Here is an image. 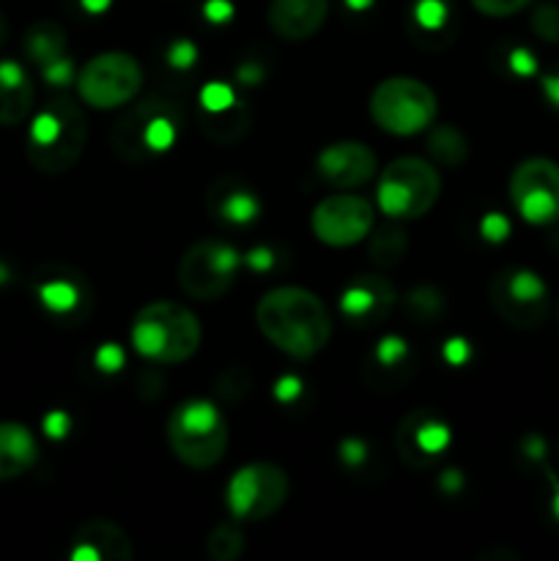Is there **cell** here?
Wrapping results in <instances>:
<instances>
[{"mask_svg":"<svg viewBox=\"0 0 559 561\" xmlns=\"http://www.w3.org/2000/svg\"><path fill=\"white\" fill-rule=\"evenodd\" d=\"M427 157L442 168H460L469 159V140L464 131L453 124H438L433 126L431 135L425 140Z\"/></svg>","mask_w":559,"mask_h":561,"instance_id":"d4e9b609","label":"cell"},{"mask_svg":"<svg viewBox=\"0 0 559 561\" xmlns=\"http://www.w3.org/2000/svg\"><path fill=\"white\" fill-rule=\"evenodd\" d=\"M551 507H554V515H557V518H559V491H557V496H554Z\"/></svg>","mask_w":559,"mask_h":561,"instance_id":"db71d44e","label":"cell"},{"mask_svg":"<svg viewBox=\"0 0 559 561\" xmlns=\"http://www.w3.org/2000/svg\"><path fill=\"white\" fill-rule=\"evenodd\" d=\"M22 49H25L27 60L42 69V66L69 55V36H66L64 27L53 20L33 22V25L27 27L25 38H22Z\"/></svg>","mask_w":559,"mask_h":561,"instance_id":"cb8c5ba5","label":"cell"},{"mask_svg":"<svg viewBox=\"0 0 559 561\" xmlns=\"http://www.w3.org/2000/svg\"><path fill=\"white\" fill-rule=\"evenodd\" d=\"M255 327L280 354L307 362L321 354L334 332V321L321 296L301 285L266 290L255 305Z\"/></svg>","mask_w":559,"mask_h":561,"instance_id":"6da1fadb","label":"cell"},{"mask_svg":"<svg viewBox=\"0 0 559 561\" xmlns=\"http://www.w3.org/2000/svg\"><path fill=\"white\" fill-rule=\"evenodd\" d=\"M345 5H349L351 11H367L373 5V0H345Z\"/></svg>","mask_w":559,"mask_h":561,"instance_id":"f907efd6","label":"cell"},{"mask_svg":"<svg viewBox=\"0 0 559 561\" xmlns=\"http://www.w3.org/2000/svg\"><path fill=\"white\" fill-rule=\"evenodd\" d=\"M129 343L153 365H184L203 343V327L190 307L179 301H151L140 307L129 327Z\"/></svg>","mask_w":559,"mask_h":561,"instance_id":"277c9868","label":"cell"},{"mask_svg":"<svg viewBox=\"0 0 559 561\" xmlns=\"http://www.w3.org/2000/svg\"><path fill=\"white\" fill-rule=\"evenodd\" d=\"M316 170L334 190H360L378 175V157L360 140L329 142L318 151Z\"/></svg>","mask_w":559,"mask_h":561,"instance_id":"9a60e30c","label":"cell"},{"mask_svg":"<svg viewBox=\"0 0 559 561\" xmlns=\"http://www.w3.org/2000/svg\"><path fill=\"white\" fill-rule=\"evenodd\" d=\"M373 124L395 137H411L427 131L438 115V96L427 82L417 77H387L370 93Z\"/></svg>","mask_w":559,"mask_h":561,"instance_id":"52a82bcc","label":"cell"},{"mask_svg":"<svg viewBox=\"0 0 559 561\" xmlns=\"http://www.w3.org/2000/svg\"><path fill=\"white\" fill-rule=\"evenodd\" d=\"M140 60L124 49H107L82 64L77 71V93L93 110H121L135 102L142 91Z\"/></svg>","mask_w":559,"mask_h":561,"instance_id":"ba28073f","label":"cell"},{"mask_svg":"<svg viewBox=\"0 0 559 561\" xmlns=\"http://www.w3.org/2000/svg\"><path fill=\"white\" fill-rule=\"evenodd\" d=\"M244 255L223 239L192 244L179 261V285L195 301H219L236 283Z\"/></svg>","mask_w":559,"mask_h":561,"instance_id":"30bf717a","label":"cell"},{"mask_svg":"<svg viewBox=\"0 0 559 561\" xmlns=\"http://www.w3.org/2000/svg\"><path fill=\"white\" fill-rule=\"evenodd\" d=\"M482 16H493V20H504V16H513L518 11H524L532 0H469Z\"/></svg>","mask_w":559,"mask_h":561,"instance_id":"74e56055","label":"cell"},{"mask_svg":"<svg viewBox=\"0 0 559 561\" xmlns=\"http://www.w3.org/2000/svg\"><path fill=\"white\" fill-rule=\"evenodd\" d=\"M126 365V351L121 343H102L96 348V354H93V367H96L99 373H104V376H115V373L124 370Z\"/></svg>","mask_w":559,"mask_h":561,"instance_id":"d590c367","label":"cell"},{"mask_svg":"<svg viewBox=\"0 0 559 561\" xmlns=\"http://www.w3.org/2000/svg\"><path fill=\"white\" fill-rule=\"evenodd\" d=\"M247 537L241 531L239 520H225V524L214 526L206 537V557L212 561H239L244 557Z\"/></svg>","mask_w":559,"mask_h":561,"instance_id":"83f0119b","label":"cell"},{"mask_svg":"<svg viewBox=\"0 0 559 561\" xmlns=\"http://www.w3.org/2000/svg\"><path fill=\"white\" fill-rule=\"evenodd\" d=\"M197 55H201V49H197V44L192 38H173L168 44V49H164V60L175 71L192 69L197 64Z\"/></svg>","mask_w":559,"mask_h":561,"instance_id":"836d02e7","label":"cell"},{"mask_svg":"<svg viewBox=\"0 0 559 561\" xmlns=\"http://www.w3.org/2000/svg\"><path fill=\"white\" fill-rule=\"evenodd\" d=\"M507 195L524 222H559V162L548 157H529L518 162L510 173Z\"/></svg>","mask_w":559,"mask_h":561,"instance_id":"7c38bea8","label":"cell"},{"mask_svg":"<svg viewBox=\"0 0 559 561\" xmlns=\"http://www.w3.org/2000/svg\"><path fill=\"white\" fill-rule=\"evenodd\" d=\"M36 88L25 66L14 58H0V126H16L33 113Z\"/></svg>","mask_w":559,"mask_h":561,"instance_id":"44dd1931","label":"cell"},{"mask_svg":"<svg viewBox=\"0 0 559 561\" xmlns=\"http://www.w3.org/2000/svg\"><path fill=\"white\" fill-rule=\"evenodd\" d=\"M449 5L444 0H417L411 9V20H414L417 33H427V36H442L449 31Z\"/></svg>","mask_w":559,"mask_h":561,"instance_id":"f1b7e54d","label":"cell"},{"mask_svg":"<svg viewBox=\"0 0 559 561\" xmlns=\"http://www.w3.org/2000/svg\"><path fill=\"white\" fill-rule=\"evenodd\" d=\"M491 307L504 323L515 329H537L551 312L546 279L524 266L502 268L488 285Z\"/></svg>","mask_w":559,"mask_h":561,"instance_id":"8fae6325","label":"cell"},{"mask_svg":"<svg viewBox=\"0 0 559 561\" xmlns=\"http://www.w3.org/2000/svg\"><path fill=\"white\" fill-rule=\"evenodd\" d=\"M272 394H274V400H277V403L294 405L296 400L305 394V381H301L296 373H285V376H280L277 381H274Z\"/></svg>","mask_w":559,"mask_h":561,"instance_id":"f35d334b","label":"cell"},{"mask_svg":"<svg viewBox=\"0 0 559 561\" xmlns=\"http://www.w3.org/2000/svg\"><path fill=\"white\" fill-rule=\"evenodd\" d=\"M5 283H11V268L0 261V285H5Z\"/></svg>","mask_w":559,"mask_h":561,"instance_id":"816d5d0a","label":"cell"},{"mask_svg":"<svg viewBox=\"0 0 559 561\" xmlns=\"http://www.w3.org/2000/svg\"><path fill=\"white\" fill-rule=\"evenodd\" d=\"M244 266L252 268L258 274H269L277 266V255H274L272 247H252L244 255Z\"/></svg>","mask_w":559,"mask_h":561,"instance_id":"7bdbcfd3","label":"cell"},{"mask_svg":"<svg viewBox=\"0 0 559 561\" xmlns=\"http://www.w3.org/2000/svg\"><path fill=\"white\" fill-rule=\"evenodd\" d=\"M471 343L466 337H449L447 343L442 345V359L447 362L449 367H466L471 359Z\"/></svg>","mask_w":559,"mask_h":561,"instance_id":"b9f144b4","label":"cell"},{"mask_svg":"<svg viewBox=\"0 0 559 561\" xmlns=\"http://www.w3.org/2000/svg\"><path fill=\"white\" fill-rule=\"evenodd\" d=\"M250 387H252L250 370L241 365L228 367V370L219 373V378H217L219 398H225L228 403H239V400H244V394L250 392Z\"/></svg>","mask_w":559,"mask_h":561,"instance_id":"1f68e13d","label":"cell"},{"mask_svg":"<svg viewBox=\"0 0 559 561\" xmlns=\"http://www.w3.org/2000/svg\"><path fill=\"white\" fill-rule=\"evenodd\" d=\"M403 310L411 321L427 327V323L442 321L444 312H447V299H444V294L436 285H417V288L406 294Z\"/></svg>","mask_w":559,"mask_h":561,"instance_id":"4316f807","label":"cell"},{"mask_svg":"<svg viewBox=\"0 0 559 561\" xmlns=\"http://www.w3.org/2000/svg\"><path fill=\"white\" fill-rule=\"evenodd\" d=\"M184 126V110L175 99L151 93L126 104L121 118L113 124L110 142L124 162L142 164L157 159L175 146Z\"/></svg>","mask_w":559,"mask_h":561,"instance_id":"3957f363","label":"cell"},{"mask_svg":"<svg viewBox=\"0 0 559 561\" xmlns=\"http://www.w3.org/2000/svg\"><path fill=\"white\" fill-rule=\"evenodd\" d=\"M168 447L186 469L206 471L223 463L230 431L223 411L208 398H186L168 416Z\"/></svg>","mask_w":559,"mask_h":561,"instance_id":"5b68a950","label":"cell"},{"mask_svg":"<svg viewBox=\"0 0 559 561\" xmlns=\"http://www.w3.org/2000/svg\"><path fill=\"white\" fill-rule=\"evenodd\" d=\"M263 77H266V71H263V66L255 64V60H244V64L236 66V80H239L241 85H261Z\"/></svg>","mask_w":559,"mask_h":561,"instance_id":"c3c4849f","label":"cell"},{"mask_svg":"<svg viewBox=\"0 0 559 561\" xmlns=\"http://www.w3.org/2000/svg\"><path fill=\"white\" fill-rule=\"evenodd\" d=\"M373 365L384 373H398L411 365V345L400 334H387L373 348Z\"/></svg>","mask_w":559,"mask_h":561,"instance_id":"f546056e","label":"cell"},{"mask_svg":"<svg viewBox=\"0 0 559 561\" xmlns=\"http://www.w3.org/2000/svg\"><path fill=\"white\" fill-rule=\"evenodd\" d=\"M338 305L354 327H378L398 305V288L384 274H356L345 283Z\"/></svg>","mask_w":559,"mask_h":561,"instance_id":"2e32d148","label":"cell"},{"mask_svg":"<svg viewBox=\"0 0 559 561\" xmlns=\"http://www.w3.org/2000/svg\"><path fill=\"white\" fill-rule=\"evenodd\" d=\"M540 91L554 110H559V60L540 75Z\"/></svg>","mask_w":559,"mask_h":561,"instance_id":"bcb514c9","label":"cell"},{"mask_svg":"<svg viewBox=\"0 0 559 561\" xmlns=\"http://www.w3.org/2000/svg\"><path fill=\"white\" fill-rule=\"evenodd\" d=\"M5 33H9V22H5L3 11H0V44L5 42Z\"/></svg>","mask_w":559,"mask_h":561,"instance_id":"f5cc1de1","label":"cell"},{"mask_svg":"<svg viewBox=\"0 0 559 561\" xmlns=\"http://www.w3.org/2000/svg\"><path fill=\"white\" fill-rule=\"evenodd\" d=\"M38 463V442L22 422H0V482L16 480Z\"/></svg>","mask_w":559,"mask_h":561,"instance_id":"7402d4cb","label":"cell"},{"mask_svg":"<svg viewBox=\"0 0 559 561\" xmlns=\"http://www.w3.org/2000/svg\"><path fill=\"white\" fill-rule=\"evenodd\" d=\"M88 118L69 96L49 99L27 126V162L47 175L69 173L85 153Z\"/></svg>","mask_w":559,"mask_h":561,"instance_id":"7a4b0ae2","label":"cell"},{"mask_svg":"<svg viewBox=\"0 0 559 561\" xmlns=\"http://www.w3.org/2000/svg\"><path fill=\"white\" fill-rule=\"evenodd\" d=\"M507 64H510V71L518 77H532L537 71L535 55H532L526 47H515L513 53L507 55Z\"/></svg>","mask_w":559,"mask_h":561,"instance_id":"f6af8a7d","label":"cell"},{"mask_svg":"<svg viewBox=\"0 0 559 561\" xmlns=\"http://www.w3.org/2000/svg\"><path fill=\"white\" fill-rule=\"evenodd\" d=\"M557 321H559V301H557Z\"/></svg>","mask_w":559,"mask_h":561,"instance_id":"11a10c76","label":"cell"},{"mask_svg":"<svg viewBox=\"0 0 559 561\" xmlns=\"http://www.w3.org/2000/svg\"><path fill=\"white\" fill-rule=\"evenodd\" d=\"M239 102L233 85L223 80H212L197 91V113H217V110L230 107V104Z\"/></svg>","mask_w":559,"mask_h":561,"instance_id":"4dcf8cb0","label":"cell"},{"mask_svg":"<svg viewBox=\"0 0 559 561\" xmlns=\"http://www.w3.org/2000/svg\"><path fill=\"white\" fill-rule=\"evenodd\" d=\"M42 431H44V436L53 438V442H64V438L71 433L69 411H64V409L47 411L42 420Z\"/></svg>","mask_w":559,"mask_h":561,"instance_id":"ab89813d","label":"cell"},{"mask_svg":"<svg viewBox=\"0 0 559 561\" xmlns=\"http://www.w3.org/2000/svg\"><path fill=\"white\" fill-rule=\"evenodd\" d=\"M329 20V0H272L266 22L283 42H307Z\"/></svg>","mask_w":559,"mask_h":561,"instance_id":"ffe728a7","label":"cell"},{"mask_svg":"<svg viewBox=\"0 0 559 561\" xmlns=\"http://www.w3.org/2000/svg\"><path fill=\"white\" fill-rule=\"evenodd\" d=\"M532 33L546 44H559V5L540 3L529 16Z\"/></svg>","mask_w":559,"mask_h":561,"instance_id":"d6a6232c","label":"cell"},{"mask_svg":"<svg viewBox=\"0 0 559 561\" xmlns=\"http://www.w3.org/2000/svg\"><path fill=\"white\" fill-rule=\"evenodd\" d=\"M370 458V444L360 436H345L338 444V460L345 469H362Z\"/></svg>","mask_w":559,"mask_h":561,"instance_id":"e575fe53","label":"cell"},{"mask_svg":"<svg viewBox=\"0 0 559 561\" xmlns=\"http://www.w3.org/2000/svg\"><path fill=\"white\" fill-rule=\"evenodd\" d=\"M480 236L486 241H491V244H499V241H504L510 236V222L504 214L499 211H488L486 217L480 219Z\"/></svg>","mask_w":559,"mask_h":561,"instance_id":"60d3db41","label":"cell"},{"mask_svg":"<svg viewBox=\"0 0 559 561\" xmlns=\"http://www.w3.org/2000/svg\"><path fill=\"white\" fill-rule=\"evenodd\" d=\"M206 206L219 222L233 225V228H247L258 222L263 214V201L255 186L247 184L239 175H219L206 192Z\"/></svg>","mask_w":559,"mask_h":561,"instance_id":"d6986e66","label":"cell"},{"mask_svg":"<svg viewBox=\"0 0 559 561\" xmlns=\"http://www.w3.org/2000/svg\"><path fill=\"white\" fill-rule=\"evenodd\" d=\"M398 453L403 458V463L414 466V469H425L442 453H447L449 444H453V427L442 420L433 411H414V414L406 416L398 427Z\"/></svg>","mask_w":559,"mask_h":561,"instance_id":"e0dca14e","label":"cell"},{"mask_svg":"<svg viewBox=\"0 0 559 561\" xmlns=\"http://www.w3.org/2000/svg\"><path fill=\"white\" fill-rule=\"evenodd\" d=\"M436 482H438V491H442L444 496H458L466 485V477L460 469H444Z\"/></svg>","mask_w":559,"mask_h":561,"instance_id":"7dc6e473","label":"cell"},{"mask_svg":"<svg viewBox=\"0 0 559 561\" xmlns=\"http://www.w3.org/2000/svg\"><path fill=\"white\" fill-rule=\"evenodd\" d=\"M42 77H44V82H47V85H53V88L71 85V82L77 80L75 60H71L69 55H64V58H58V60H53V64L42 66Z\"/></svg>","mask_w":559,"mask_h":561,"instance_id":"8d00e7d4","label":"cell"},{"mask_svg":"<svg viewBox=\"0 0 559 561\" xmlns=\"http://www.w3.org/2000/svg\"><path fill=\"white\" fill-rule=\"evenodd\" d=\"M36 299L58 323H85L93 310V290L85 274L66 263H47L36 274Z\"/></svg>","mask_w":559,"mask_h":561,"instance_id":"5bb4252c","label":"cell"},{"mask_svg":"<svg viewBox=\"0 0 559 561\" xmlns=\"http://www.w3.org/2000/svg\"><path fill=\"white\" fill-rule=\"evenodd\" d=\"M71 561H132L135 559V542L107 518H91L80 524L71 535L69 548Z\"/></svg>","mask_w":559,"mask_h":561,"instance_id":"ac0fdd59","label":"cell"},{"mask_svg":"<svg viewBox=\"0 0 559 561\" xmlns=\"http://www.w3.org/2000/svg\"><path fill=\"white\" fill-rule=\"evenodd\" d=\"M367 255L378 268H392L403 261L406 250H409V236L400 225H387V228L376 230L367 236Z\"/></svg>","mask_w":559,"mask_h":561,"instance_id":"484cf974","label":"cell"},{"mask_svg":"<svg viewBox=\"0 0 559 561\" xmlns=\"http://www.w3.org/2000/svg\"><path fill=\"white\" fill-rule=\"evenodd\" d=\"M80 5L91 16H99V14H104V11H107L110 5H113V0H80Z\"/></svg>","mask_w":559,"mask_h":561,"instance_id":"681fc988","label":"cell"},{"mask_svg":"<svg viewBox=\"0 0 559 561\" xmlns=\"http://www.w3.org/2000/svg\"><path fill=\"white\" fill-rule=\"evenodd\" d=\"M236 5L230 0H206L203 3V20L212 22V25H225V22L233 20Z\"/></svg>","mask_w":559,"mask_h":561,"instance_id":"ee69618b","label":"cell"},{"mask_svg":"<svg viewBox=\"0 0 559 561\" xmlns=\"http://www.w3.org/2000/svg\"><path fill=\"white\" fill-rule=\"evenodd\" d=\"M290 496L288 471L269 460H255L236 471L225 488V507L239 524H261L285 507Z\"/></svg>","mask_w":559,"mask_h":561,"instance_id":"9c48e42d","label":"cell"},{"mask_svg":"<svg viewBox=\"0 0 559 561\" xmlns=\"http://www.w3.org/2000/svg\"><path fill=\"white\" fill-rule=\"evenodd\" d=\"M442 197V173L431 159L398 157L378 170L376 206L384 217L420 219L431 211Z\"/></svg>","mask_w":559,"mask_h":561,"instance_id":"8992f818","label":"cell"},{"mask_svg":"<svg viewBox=\"0 0 559 561\" xmlns=\"http://www.w3.org/2000/svg\"><path fill=\"white\" fill-rule=\"evenodd\" d=\"M197 124L208 140L219 142V146H236L252 129V110L247 107L244 99H239L236 104L217 110V113H197Z\"/></svg>","mask_w":559,"mask_h":561,"instance_id":"603a6c76","label":"cell"},{"mask_svg":"<svg viewBox=\"0 0 559 561\" xmlns=\"http://www.w3.org/2000/svg\"><path fill=\"white\" fill-rule=\"evenodd\" d=\"M376 228V208L367 197L354 192H338L316 203L310 214V230L321 244L343 250L365 241Z\"/></svg>","mask_w":559,"mask_h":561,"instance_id":"4fadbf2b","label":"cell"}]
</instances>
